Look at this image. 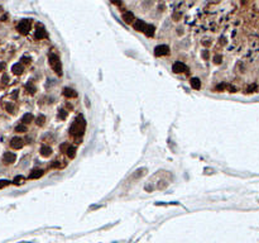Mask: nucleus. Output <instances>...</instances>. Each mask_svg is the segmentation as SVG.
<instances>
[{"instance_id": "21", "label": "nucleus", "mask_w": 259, "mask_h": 243, "mask_svg": "<svg viewBox=\"0 0 259 243\" xmlns=\"http://www.w3.org/2000/svg\"><path fill=\"white\" fill-rule=\"evenodd\" d=\"M67 114H68V113H67L65 109H61L60 112H58V118H60V119H62V120H65V119L67 118Z\"/></svg>"}, {"instance_id": "10", "label": "nucleus", "mask_w": 259, "mask_h": 243, "mask_svg": "<svg viewBox=\"0 0 259 243\" xmlns=\"http://www.w3.org/2000/svg\"><path fill=\"white\" fill-rule=\"evenodd\" d=\"M43 173H44V171H43V170H39V168H37V170H33V171L29 173V176H28V177H29L30 180H36V179H39V177H42V176H43Z\"/></svg>"}, {"instance_id": "25", "label": "nucleus", "mask_w": 259, "mask_h": 243, "mask_svg": "<svg viewBox=\"0 0 259 243\" xmlns=\"http://www.w3.org/2000/svg\"><path fill=\"white\" fill-rule=\"evenodd\" d=\"M10 184H12V182L8 181V180H0V189H3V187L10 185Z\"/></svg>"}, {"instance_id": "5", "label": "nucleus", "mask_w": 259, "mask_h": 243, "mask_svg": "<svg viewBox=\"0 0 259 243\" xmlns=\"http://www.w3.org/2000/svg\"><path fill=\"white\" fill-rule=\"evenodd\" d=\"M170 53V47L167 44H161V46H157L154 48V55L157 57L159 56H166V55Z\"/></svg>"}, {"instance_id": "15", "label": "nucleus", "mask_w": 259, "mask_h": 243, "mask_svg": "<svg viewBox=\"0 0 259 243\" xmlns=\"http://www.w3.org/2000/svg\"><path fill=\"white\" fill-rule=\"evenodd\" d=\"M12 71H13V74H14V75H20L24 71V67H23L22 64H15V65H13Z\"/></svg>"}, {"instance_id": "6", "label": "nucleus", "mask_w": 259, "mask_h": 243, "mask_svg": "<svg viewBox=\"0 0 259 243\" xmlns=\"http://www.w3.org/2000/svg\"><path fill=\"white\" fill-rule=\"evenodd\" d=\"M15 159H16V156H15V153H13V152H5L4 156H3V161H4V164H6V165L14 164Z\"/></svg>"}, {"instance_id": "19", "label": "nucleus", "mask_w": 259, "mask_h": 243, "mask_svg": "<svg viewBox=\"0 0 259 243\" xmlns=\"http://www.w3.org/2000/svg\"><path fill=\"white\" fill-rule=\"evenodd\" d=\"M66 153H67V156H68V157H70L71 159H72V158H75V156H76V148H75V147H71V146H70V147L67 148Z\"/></svg>"}, {"instance_id": "2", "label": "nucleus", "mask_w": 259, "mask_h": 243, "mask_svg": "<svg viewBox=\"0 0 259 243\" xmlns=\"http://www.w3.org/2000/svg\"><path fill=\"white\" fill-rule=\"evenodd\" d=\"M48 62H49V66L58 76H62V65L60 61V57L57 56L56 53H49L48 55Z\"/></svg>"}, {"instance_id": "30", "label": "nucleus", "mask_w": 259, "mask_h": 243, "mask_svg": "<svg viewBox=\"0 0 259 243\" xmlns=\"http://www.w3.org/2000/svg\"><path fill=\"white\" fill-rule=\"evenodd\" d=\"M224 89H225V85L224 84H220V85L216 86V90H224Z\"/></svg>"}, {"instance_id": "18", "label": "nucleus", "mask_w": 259, "mask_h": 243, "mask_svg": "<svg viewBox=\"0 0 259 243\" xmlns=\"http://www.w3.org/2000/svg\"><path fill=\"white\" fill-rule=\"evenodd\" d=\"M36 123H37V126H39V127L44 126V123H46V117H44L43 114H39L36 119Z\"/></svg>"}, {"instance_id": "27", "label": "nucleus", "mask_w": 259, "mask_h": 243, "mask_svg": "<svg viewBox=\"0 0 259 243\" xmlns=\"http://www.w3.org/2000/svg\"><path fill=\"white\" fill-rule=\"evenodd\" d=\"M201 55H202V58H203V60H209V56H210V55H209V51H207V50L202 51V53H201Z\"/></svg>"}, {"instance_id": "14", "label": "nucleus", "mask_w": 259, "mask_h": 243, "mask_svg": "<svg viewBox=\"0 0 259 243\" xmlns=\"http://www.w3.org/2000/svg\"><path fill=\"white\" fill-rule=\"evenodd\" d=\"M190 85H191V88L195 89V90L201 89V81H200V79H197V77H192L191 80H190Z\"/></svg>"}, {"instance_id": "28", "label": "nucleus", "mask_w": 259, "mask_h": 243, "mask_svg": "<svg viewBox=\"0 0 259 243\" xmlns=\"http://www.w3.org/2000/svg\"><path fill=\"white\" fill-rule=\"evenodd\" d=\"M257 89H258V88H257V85H251L250 88L248 89V93H253L254 90H257Z\"/></svg>"}, {"instance_id": "20", "label": "nucleus", "mask_w": 259, "mask_h": 243, "mask_svg": "<svg viewBox=\"0 0 259 243\" xmlns=\"http://www.w3.org/2000/svg\"><path fill=\"white\" fill-rule=\"evenodd\" d=\"M15 132H18V133H24V132H27V126L25 124H19V126L15 127Z\"/></svg>"}, {"instance_id": "24", "label": "nucleus", "mask_w": 259, "mask_h": 243, "mask_svg": "<svg viewBox=\"0 0 259 243\" xmlns=\"http://www.w3.org/2000/svg\"><path fill=\"white\" fill-rule=\"evenodd\" d=\"M221 61H223L221 55H216V56L214 57V62H215V64H217V65H220V64H221Z\"/></svg>"}, {"instance_id": "13", "label": "nucleus", "mask_w": 259, "mask_h": 243, "mask_svg": "<svg viewBox=\"0 0 259 243\" xmlns=\"http://www.w3.org/2000/svg\"><path fill=\"white\" fill-rule=\"evenodd\" d=\"M52 155V148L49 146H42L41 147V156L42 157H49Z\"/></svg>"}, {"instance_id": "31", "label": "nucleus", "mask_w": 259, "mask_h": 243, "mask_svg": "<svg viewBox=\"0 0 259 243\" xmlns=\"http://www.w3.org/2000/svg\"><path fill=\"white\" fill-rule=\"evenodd\" d=\"M3 82H8V76L6 75L3 76Z\"/></svg>"}, {"instance_id": "23", "label": "nucleus", "mask_w": 259, "mask_h": 243, "mask_svg": "<svg viewBox=\"0 0 259 243\" xmlns=\"http://www.w3.org/2000/svg\"><path fill=\"white\" fill-rule=\"evenodd\" d=\"M25 88H27V90H28V93H30V94H34V93H36V88H34V85L32 84V82H28Z\"/></svg>"}, {"instance_id": "3", "label": "nucleus", "mask_w": 259, "mask_h": 243, "mask_svg": "<svg viewBox=\"0 0 259 243\" xmlns=\"http://www.w3.org/2000/svg\"><path fill=\"white\" fill-rule=\"evenodd\" d=\"M30 28H32V23H30V19H23L20 20V22L18 23V26H16V30L23 34V36H27V34L29 33Z\"/></svg>"}, {"instance_id": "32", "label": "nucleus", "mask_w": 259, "mask_h": 243, "mask_svg": "<svg viewBox=\"0 0 259 243\" xmlns=\"http://www.w3.org/2000/svg\"><path fill=\"white\" fill-rule=\"evenodd\" d=\"M179 17H181V14H174V15H173V19H174V20H177Z\"/></svg>"}, {"instance_id": "1", "label": "nucleus", "mask_w": 259, "mask_h": 243, "mask_svg": "<svg viewBox=\"0 0 259 243\" xmlns=\"http://www.w3.org/2000/svg\"><path fill=\"white\" fill-rule=\"evenodd\" d=\"M86 128V122L84 119V117L80 115L75 119V122L72 123V126L70 127V134L75 137L76 143H81L80 137L84 136V132Z\"/></svg>"}, {"instance_id": "26", "label": "nucleus", "mask_w": 259, "mask_h": 243, "mask_svg": "<svg viewBox=\"0 0 259 243\" xmlns=\"http://www.w3.org/2000/svg\"><path fill=\"white\" fill-rule=\"evenodd\" d=\"M49 167H51V168H60V167H61V164H60L58 161H53V162L51 164Z\"/></svg>"}, {"instance_id": "29", "label": "nucleus", "mask_w": 259, "mask_h": 243, "mask_svg": "<svg viewBox=\"0 0 259 243\" xmlns=\"http://www.w3.org/2000/svg\"><path fill=\"white\" fill-rule=\"evenodd\" d=\"M6 110L10 112V113H13V105L12 104H6Z\"/></svg>"}, {"instance_id": "8", "label": "nucleus", "mask_w": 259, "mask_h": 243, "mask_svg": "<svg viewBox=\"0 0 259 243\" xmlns=\"http://www.w3.org/2000/svg\"><path fill=\"white\" fill-rule=\"evenodd\" d=\"M36 38L37 39H43V38H47L48 37V34H47V30L44 29V27L43 26H41V24H38V27H37V30H36Z\"/></svg>"}, {"instance_id": "4", "label": "nucleus", "mask_w": 259, "mask_h": 243, "mask_svg": "<svg viewBox=\"0 0 259 243\" xmlns=\"http://www.w3.org/2000/svg\"><path fill=\"white\" fill-rule=\"evenodd\" d=\"M172 71L174 72V74H183V72H187L188 71V67L186 66L183 62H174L173 65H172Z\"/></svg>"}, {"instance_id": "17", "label": "nucleus", "mask_w": 259, "mask_h": 243, "mask_svg": "<svg viewBox=\"0 0 259 243\" xmlns=\"http://www.w3.org/2000/svg\"><path fill=\"white\" fill-rule=\"evenodd\" d=\"M154 32H155L154 26H150V24H148V27H147V29H146V32H144V34H146L147 37H153L154 36Z\"/></svg>"}, {"instance_id": "12", "label": "nucleus", "mask_w": 259, "mask_h": 243, "mask_svg": "<svg viewBox=\"0 0 259 243\" xmlns=\"http://www.w3.org/2000/svg\"><path fill=\"white\" fill-rule=\"evenodd\" d=\"M63 95L66 96V98H70V99L71 98H77V93L71 88H65L63 89Z\"/></svg>"}, {"instance_id": "9", "label": "nucleus", "mask_w": 259, "mask_h": 243, "mask_svg": "<svg viewBox=\"0 0 259 243\" xmlns=\"http://www.w3.org/2000/svg\"><path fill=\"white\" fill-rule=\"evenodd\" d=\"M133 27H134V29L135 30H138V32H146V29H147V27H148V24L146 23V22H143V20H137V22H134V24H133Z\"/></svg>"}, {"instance_id": "7", "label": "nucleus", "mask_w": 259, "mask_h": 243, "mask_svg": "<svg viewBox=\"0 0 259 243\" xmlns=\"http://www.w3.org/2000/svg\"><path fill=\"white\" fill-rule=\"evenodd\" d=\"M23 144H24V141L19 137H14L10 141V147L14 148V150H20V148L23 147Z\"/></svg>"}, {"instance_id": "33", "label": "nucleus", "mask_w": 259, "mask_h": 243, "mask_svg": "<svg viewBox=\"0 0 259 243\" xmlns=\"http://www.w3.org/2000/svg\"><path fill=\"white\" fill-rule=\"evenodd\" d=\"M6 18H8V15H4V17H3V18H1V20H3V22H5Z\"/></svg>"}, {"instance_id": "22", "label": "nucleus", "mask_w": 259, "mask_h": 243, "mask_svg": "<svg viewBox=\"0 0 259 243\" xmlns=\"http://www.w3.org/2000/svg\"><path fill=\"white\" fill-rule=\"evenodd\" d=\"M24 182V177L23 176H16V177L13 180V184H15V185H20V184Z\"/></svg>"}, {"instance_id": "11", "label": "nucleus", "mask_w": 259, "mask_h": 243, "mask_svg": "<svg viewBox=\"0 0 259 243\" xmlns=\"http://www.w3.org/2000/svg\"><path fill=\"white\" fill-rule=\"evenodd\" d=\"M122 18H123V20H124V22H125L126 24H130V23H133V22H134V14H133L132 12H125V13H123Z\"/></svg>"}, {"instance_id": "16", "label": "nucleus", "mask_w": 259, "mask_h": 243, "mask_svg": "<svg viewBox=\"0 0 259 243\" xmlns=\"http://www.w3.org/2000/svg\"><path fill=\"white\" fill-rule=\"evenodd\" d=\"M30 122H33V115L30 113H27L22 117V124H29Z\"/></svg>"}, {"instance_id": "34", "label": "nucleus", "mask_w": 259, "mask_h": 243, "mask_svg": "<svg viewBox=\"0 0 259 243\" xmlns=\"http://www.w3.org/2000/svg\"><path fill=\"white\" fill-rule=\"evenodd\" d=\"M0 10H1V6H0Z\"/></svg>"}]
</instances>
